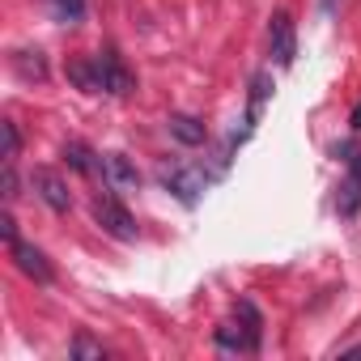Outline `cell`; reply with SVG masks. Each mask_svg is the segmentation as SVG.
Wrapping results in <instances>:
<instances>
[{"label": "cell", "instance_id": "cell-1", "mask_svg": "<svg viewBox=\"0 0 361 361\" xmlns=\"http://www.w3.org/2000/svg\"><path fill=\"white\" fill-rule=\"evenodd\" d=\"M90 213H94V221L102 226V234H111V238H119V243H132V238H136V221H132V213H128L115 196H98V200L90 204Z\"/></svg>", "mask_w": 361, "mask_h": 361}, {"label": "cell", "instance_id": "cell-2", "mask_svg": "<svg viewBox=\"0 0 361 361\" xmlns=\"http://www.w3.org/2000/svg\"><path fill=\"white\" fill-rule=\"evenodd\" d=\"M94 64H98V85H102V94H111V98H128V94L136 90L128 64H123L115 51H98Z\"/></svg>", "mask_w": 361, "mask_h": 361}, {"label": "cell", "instance_id": "cell-3", "mask_svg": "<svg viewBox=\"0 0 361 361\" xmlns=\"http://www.w3.org/2000/svg\"><path fill=\"white\" fill-rule=\"evenodd\" d=\"M30 188L39 192V200H43L51 213H68V209H73V192H68V183H64L56 170H47V166H39V170L30 174Z\"/></svg>", "mask_w": 361, "mask_h": 361}, {"label": "cell", "instance_id": "cell-4", "mask_svg": "<svg viewBox=\"0 0 361 361\" xmlns=\"http://www.w3.org/2000/svg\"><path fill=\"white\" fill-rule=\"evenodd\" d=\"M166 188L183 200V204H196L200 200V192L209 188V174L200 170V166H178V170H170L166 174Z\"/></svg>", "mask_w": 361, "mask_h": 361}, {"label": "cell", "instance_id": "cell-5", "mask_svg": "<svg viewBox=\"0 0 361 361\" xmlns=\"http://www.w3.org/2000/svg\"><path fill=\"white\" fill-rule=\"evenodd\" d=\"M268 39H272V56H276V64H281V68H289V64H293V56H298V39H293V18H289V13H272Z\"/></svg>", "mask_w": 361, "mask_h": 361}, {"label": "cell", "instance_id": "cell-6", "mask_svg": "<svg viewBox=\"0 0 361 361\" xmlns=\"http://www.w3.org/2000/svg\"><path fill=\"white\" fill-rule=\"evenodd\" d=\"M13 264L30 276V281H39V285H51V264H47V255L39 251V247H30V243H13Z\"/></svg>", "mask_w": 361, "mask_h": 361}, {"label": "cell", "instance_id": "cell-7", "mask_svg": "<svg viewBox=\"0 0 361 361\" xmlns=\"http://www.w3.org/2000/svg\"><path fill=\"white\" fill-rule=\"evenodd\" d=\"M102 183L106 188H140V170L123 153H106L102 157Z\"/></svg>", "mask_w": 361, "mask_h": 361}, {"label": "cell", "instance_id": "cell-8", "mask_svg": "<svg viewBox=\"0 0 361 361\" xmlns=\"http://www.w3.org/2000/svg\"><path fill=\"white\" fill-rule=\"evenodd\" d=\"M64 161H68L77 174H102V157H98L90 145H81V140H68V145H64Z\"/></svg>", "mask_w": 361, "mask_h": 361}, {"label": "cell", "instance_id": "cell-9", "mask_svg": "<svg viewBox=\"0 0 361 361\" xmlns=\"http://www.w3.org/2000/svg\"><path fill=\"white\" fill-rule=\"evenodd\" d=\"M166 128H170V136L174 140H183V145H204V123L196 119V115H170L166 119Z\"/></svg>", "mask_w": 361, "mask_h": 361}, {"label": "cell", "instance_id": "cell-10", "mask_svg": "<svg viewBox=\"0 0 361 361\" xmlns=\"http://www.w3.org/2000/svg\"><path fill=\"white\" fill-rule=\"evenodd\" d=\"M217 344H221L226 353H247V348H255V344H259V336H255L251 327H234V323H221V327H217Z\"/></svg>", "mask_w": 361, "mask_h": 361}, {"label": "cell", "instance_id": "cell-11", "mask_svg": "<svg viewBox=\"0 0 361 361\" xmlns=\"http://www.w3.org/2000/svg\"><path fill=\"white\" fill-rule=\"evenodd\" d=\"M336 209L344 213V217H353L357 209H361V161L348 170V178L340 183V196H336Z\"/></svg>", "mask_w": 361, "mask_h": 361}, {"label": "cell", "instance_id": "cell-12", "mask_svg": "<svg viewBox=\"0 0 361 361\" xmlns=\"http://www.w3.org/2000/svg\"><path fill=\"white\" fill-rule=\"evenodd\" d=\"M47 5H51V18L64 26H77L85 18V0H47Z\"/></svg>", "mask_w": 361, "mask_h": 361}, {"label": "cell", "instance_id": "cell-13", "mask_svg": "<svg viewBox=\"0 0 361 361\" xmlns=\"http://www.w3.org/2000/svg\"><path fill=\"white\" fill-rule=\"evenodd\" d=\"M13 64H18V73H22L26 81H43V77H47V64H43L39 51H18Z\"/></svg>", "mask_w": 361, "mask_h": 361}, {"label": "cell", "instance_id": "cell-14", "mask_svg": "<svg viewBox=\"0 0 361 361\" xmlns=\"http://www.w3.org/2000/svg\"><path fill=\"white\" fill-rule=\"evenodd\" d=\"M0 132H5V166L22 153V132H18V123L13 119H5V123H0Z\"/></svg>", "mask_w": 361, "mask_h": 361}, {"label": "cell", "instance_id": "cell-15", "mask_svg": "<svg viewBox=\"0 0 361 361\" xmlns=\"http://www.w3.org/2000/svg\"><path fill=\"white\" fill-rule=\"evenodd\" d=\"M73 357H94V361H102V344H94V340H85V336H77Z\"/></svg>", "mask_w": 361, "mask_h": 361}, {"label": "cell", "instance_id": "cell-16", "mask_svg": "<svg viewBox=\"0 0 361 361\" xmlns=\"http://www.w3.org/2000/svg\"><path fill=\"white\" fill-rule=\"evenodd\" d=\"M0 234H5V243H18V221L5 213V217H0Z\"/></svg>", "mask_w": 361, "mask_h": 361}, {"label": "cell", "instance_id": "cell-17", "mask_svg": "<svg viewBox=\"0 0 361 361\" xmlns=\"http://www.w3.org/2000/svg\"><path fill=\"white\" fill-rule=\"evenodd\" d=\"M348 128H353V132H361V102L353 106V115H348Z\"/></svg>", "mask_w": 361, "mask_h": 361}, {"label": "cell", "instance_id": "cell-18", "mask_svg": "<svg viewBox=\"0 0 361 361\" xmlns=\"http://www.w3.org/2000/svg\"><path fill=\"white\" fill-rule=\"evenodd\" d=\"M340 357H361V344H357V348H344Z\"/></svg>", "mask_w": 361, "mask_h": 361}]
</instances>
